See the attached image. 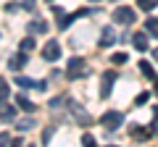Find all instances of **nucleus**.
<instances>
[{
	"label": "nucleus",
	"mask_w": 158,
	"mask_h": 147,
	"mask_svg": "<svg viewBox=\"0 0 158 147\" xmlns=\"http://www.w3.org/2000/svg\"><path fill=\"white\" fill-rule=\"evenodd\" d=\"M48 3H53V0H48Z\"/></svg>",
	"instance_id": "33"
},
{
	"label": "nucleus",
	"mask_w": 158,
	"mask_h": 147,
	"mask_svg": "<svg viewBox=\"0 0 158 147\" xmlns=\"http://www.w3.org/2000/svg\"><path fill=\"white\" fill-rule=\"evenodd\" d=\"M32 126H34L32 118H24V121H19V124H16V129H19V131H29Z\"/></svg>",
	"instance_id": "22"
},
{
	"label": "nucleus",
	"mask_w": 158,
	"mask_h": 147,
	"mask_svg": "<svg viewBox=\"0 0 158 147\" xmlns=\"http://www.w3.org/2000/svg\"><path fill=\"white\" fill-rule=\"evenodd\" d=\"M82 145H85V147H98V142H95L92 134H85V137H82Z\"/></svg>",
	"instance_id": "23"
},
{
	"label": "nucleus",
	"mask_w": 158,
	"mask_h": 147,
	"mask_svg": "<svg viewBox=\"0 0 158 147\" xmlns=\"http://www.w3.org/2000/svg\"><path fill=\"white\" fill-rule=\"evenodd\" d=\"M0 147H11V137L8 134H0Z\"/></svg>",
	"instance_id": "26"
},
{
	"label": "nucleus",
	"mask_w": 158,
	"mask_h": 147,
	"mask_svg": "<svg viewBox=\"0 0 158 147\" xmlns=\"http://www.w3.org/2000/svg\"><path fill=\"white\" fill-rule=\"evenodd\" d=\"M153 87H156V92H158V76H153Z\"/></svg>",
	"instance_id": "30"
},
{
	"label": "nucleus",
	"mask_w": 158,
	"mask_h": 147,
	"mask_svg": "<svg viewBox=\"0 0 158 147\" xmlns=\"http://www.w3.org/2000/svg\"><path fill=\"white\" fill-rule=\"evenodd\" d=\"M16 102H19V108H21V110H27V113H32V110H34V102L29 100V97H24V95H19Z\"/></svg>",
	"instance_id": "12"
},
{
	"label": "nucleus",
	"mask_w": 158,
	"mask_h": 147,
	"mask_svg": "<svg viewBox=\"0 0 158 147\" xmlns=\"http://www.w3.org/2000/svg\"><path fill=\"white\" fill-rule=\"evenodd\" d=\"M145 29H148V34L158 37V18H148V21H145Z\"/></svg>",
	"instance_id": "14"
},
{
	"label": "nucleus",
	"mask_w": 158,
	"mask_h": 147,
	"mask_svg": "<svg viewBox=\"0 0 158 147\" xmlns=\"http://www.w3.org/2000/svg\"><path fill=\"white\" fill-rule=\"evenodd\" d=\"M69 110H71V116H77L79 126H90V124H92L90 113H87V110H85L82 105H79V102H69Z\"/></svg>",
	"instance_id": "4"
},
{
	"label": "nucleus",
	"mask_w": 158,
	"mask_h": 147,
	"mask_svg": "<svg viewBox=\"0 0 158 147\" xmlns=\"http://www.w3.org/2000/svg\"><path fill=\"white\" fill-rule=\"evenodd\" d=\"M100 124L106 126L108 131H113V129H118V126L124 124V113H118V110H108V113L100 116Z\"/></svg>",
	"instance_id": "2"
},
{
	"label": "nucleus",
	"mask_w": 158,
	"mask_h": 147,
	"mask_svg": "<svg viewBox=\"0 0 158 147\" xmlns=\"http://www.w3.org/2000/svg\"><path fill=\"white\" fill-rule=\"evenodd\" d=\"M34 47H37V42H34V37H27V40H21V53H32Z\"/></svg>",
	"instance_id": "16"
},
{
	"label": "nucleus",
	"mask_w": 158,
	"mask_h": 147,
	"mask_svg": "<svg viewBox=\"0 0 158 147\" xmlns=\"http://www.w3.org/2000/svg\"><path fill=\"white\" fill-rule=\"evenodd\" d=\"M42 58H45V61H58V58H61V45H58L56 40H50L45 45V50H42Z\"/></svg>",
	"instance_id": "5"
},
{
	"label": "nucleus",
	"mask_w": 158,
	"mask_h": 147,
	"mask_svg": "<svg viewBox=\"0 0 158 147\" xmlns=\"http://www.w3.org/2000/svg\"><path fill=\"white\" fill-rule=\"evenodd\" d=\"M113 21L121 24V26H129V24L135 21V11H132L129 6H118L116 11H113Z\"/></svg>",
	"instance_id": "3"
},
{
	"label": "nucleus",
	"mask_w": 158,
	"mask_h": 147,
	"mask_svg": "<svg viewBox=\"0 0 158 147\" xmlns=\"http://www.w3.org/2000/svg\"><path fill=\"white\" fill-rule=\"evenodd\" d=\"M156 6H158V0H137V8H142V11H153Z\"/></svg>",
	"instance_id": "19"
},
{
	"label": "nucleus",
	"mask_w": 158,
	"mask_h": 147,
	"mask_svg": "<svg viewBox=\"0 0 158 147\" xmlns=\"http://www.w3.org/2000/svg\"><path fill=\"white\" fill-rule=\"evenodd\" d=\"M8 95H11V89H8V81H6V79H0V105L8 100Z\"/></svg>",
	"instance_id": "15"
},
{
	"label": "nucleus",
	"mask_w": 158,
	"mask_h": 147,
	"mask_svg": "<svg viewBox=\"0 0 158 147\" xmlns=\"http://www.w3.org/2000/svg\"><path fill=\"white\" fill-rule=\"evenodd\" d=\"M11 147H34V145H29V142H24V139H13Z\"/></svg>",
	"instance_id": "25"
},
{
	"label": "nucleus",
	"mask_w": 158,
	"mask_h": 147,
	"mask_svg": "<svg viewBox=\"0 0 158 147\" xmlns=\"http://www.w3.org/2000/svg\"><path fill=\"white\" fill-rule=\"evenodd\" d=\"M50 137H53V129H45V134H42V142H48Z\"/></svg>",
	"instance_id": "29"
},
{
	"label": "nucleus",
	"mask_w": 158,
	"mask_h": 147,
	"mask_svg": "<svg viewBox=\"0 0 158 147\" xmlns=\"http://www.w3.org/2000/svg\"><path fill=\"white\" fill-rule=\"evenodd\" d=\"M132 137H137V139H148V137H150V131H148V129H140V126H135V129H132Z\"/></svg>",
	"instance_id": "20"
},
{
	"label": "nucleus",
	"mask_w": 158,
	"mask_h": 147,
	"mask_svg": "<svg viewBox=\"0 0 158 147\" xmlns=\"http://www.w3.org/2000/svg\"><path fill=\"white\" fill-rule=\"evenodd\" d=\"M140 71L145 74L148 79H153V76H156V71H153V66H150V63H148V61H140Z\"/></svg>",
	"instance_id": "18"
},
{
	"label": "nucleus",
	"mask_w": 158,
	"mask_h": 147,
	"mask_svg": "<svg viewBox=\"0 0 158 147\" xmlns=\"http://www.w3.org/2000/svg\"><path fill=\"white\" fill-rule=\"evenodd\" d=\"M148 100H150V95H148V92H140V95H137V100H135V102H137V105H145Z\"/></svg>",
	"instance_id": "24"
},
{
	"label": "nucleus",
	"mask_w": 158,
	"mask_h": 147,
	"mask_svg": "<svg viewBox=\"0 0 158 147\" xmlns=\"http://www.w3.org/2000/svg\"><path fill=\"white\" fill-rule=\"evenodd\" d=\"M27 61H29V53H19V55H13L11 61H8V68H11V71H21V68L27 66Z\"/></svg>",
	"instance_id": "7"
},
{
	"label": "nucleus",
	"mask_w": 158,
	"mask_h": 147,
	"mask_svg": "<svg viewBox=\"0 0 158 147\" xmlns=\"http://www.w3.org/2000/svg\"><path fill=\"white\" fill-rule=\"evenodd\" d=\"M21 6L27 8V11H34V0H21Z\"/></svg>",
	"instance_id": "27"
},
{
	"label": "nucleus",
	"mask_w": 158,
	"mask_h": 147,
	"mask_svg": "<svg viewBox=\"0 0 158 147\" xmlns=\"http://www.w3.org/2000/svg\"><path fill=\"white\" fill-rule=\"evenodd\" d=\"M48 32V21H42V18H37V21L29 24V34H42Z\"/></svg>",
	"instance_id": "11"
},
{
	"label": "nucleus",
	"mask_w": 158,
	"mask_h": 147,
	"mask_svg": "<svg viewBox=\"0 0 158 147\" xmlns=\"http://www.w3.org/2000/svg\"><path fill=\"white\" fill-rule=\"evenodd\" d=\"M132 45H135V47H137V50H140V53H145V50H148V37H145V34H142V32L132 34Z\"/></svg>",
	"instance_id": "8"
},
{
	"label": "nucleus",
	"mask_w": 158,
	"mask_h": 147,
	"mask_svg": "<svg viewBox=\"0 0 158 147\" xmlns=\"http://www.w3.org/2000/svg\"><path fill=\"white\" fill-rule=\"evenodd\" d=\"M113 42H116V32H113V26H106V29H103V40H100V45H103V47H111Z\"/></svg>",
	"instance_id": "9"
},
{
	"label": "nucleus",
	"mask_w": 158,
	"mask_h": 147,
	"mask_svg": "<svg viewBox=\"0 0 158 147\" xmlns=\"http://www.w3.org/2000/svg\"><path fill=\"white\" fill-rule=\"evenodd\" d=\"M74 18H77V16H74V13H63V16H61V21H58V26H61V29H66L69 24L74 21Z\"/></svg>",
	"instance_id": "21"
},
{
	"label": "nucleus",
	"mask_w": 158,
	"mask_h": 147,
	"mask_svg": "<svg viewBox=\"0 0 158 147\" xmlns=\"http://www.w3.org/2000/svg\"><path fill=\"white\" fill-rule=\"evenodd\" d=\"M61 102H63V97H56V100L50 102V108H61Z\"/></svg>",
	"instance_id": "28"
},
{
	"label": "nucleus",
	"mask_w": 158,
	"mask_h": 147,
	"mask_svg": "<svg viewBox=\"0 0 158 147\" xmlns=\"http://www.w3.org/2000/svg\"><path fill=\"white\" fill-rule=\"evenodd\" d=\"M153 58H156V61H158V47H156V50H153Z\"/></svg>",
	"instance_id": "31"
},
{
	"label": "nucleus",
	"mask_w": 158,
	"mask_h": 147,
	"mask_svg": "<svg viewBox=\"0 0 158 147\" xmlns=\"http://www.w3.org/2000/svg\"><path fill=\"white\" fill-rule=\"evenodd\" d=\"M127 61H129L127 53H113V55H111V63H113V66H124Z\"/></svg>",
	"instance_id": "17"
},
{
	"label": "nucleus",
	"mask_w": 158,
	"mask_h": 147,
	"mask_svg": "<svg viewBox=\"0 0 158 147\" xmlns=\"http://www.w3.org/2000/svg\"><path fill=\"white\" fill-rule=\"evenodd\" d=\"M16 87H19V89H29V87H37V81L29 79V76H19V79H16Z\"/></svg>",
	"instance_id": "13"
},
{
	"label": "nucleus",
	"mask_w": 158,
	"mask_h": 147,
	"mask_svg": "<svg viewBox=\"0 0 158 147\" xmlns=\"http://www.w3.org/2000/svg\"><path fill=\"white\" fill-rule=\"evenodd\" d=\"M90 74V68H87V63L82 61V58H71L66 66V76L69 79H82V76H87Z\"/></svg>",
	"instance_id": "1"
},
{
	"label": "nucleus",
	"mask_w": 158,
	"mask_h": 147,
	"mask_svg": "<svg viewBox=\"0 0 158 147\" xmlns=\"http://www.w3.org/2000/svg\"><path fill=\"white\" fill-rule=\"evenodd\" d=\"M108 147H116V145H108Z\"/></svg>",
	"instance_id": "32"
},
{
	"label": "nucleus",
	"mask_w": 158,
	"mask_h": 147,
	"mask_svg": "<svg viewBox=\"0 0 158 147\" xmlns=\"http://www.w3.org/2000/svg\"><path fill=\"white\" fill-rule=\"evenodd\" d=\"M92 3H95V0H92Z\"/></svg>",
	"instance_id": "34"
},
{
	"label": "nucleus",
	"mask_w": 158,
	"mask_h": 147,
	"mask_svg": "<svg viewBox=\"0 0 158 147\" xmlns=\"http://www.w3.org/2000/svg\"><path fill=\"white\" fill-rule=\"evenodd\" d=\"M16 118V108H11V105H0V121H13Z\"/></svg>",
	"instance_id": "10"
},
{
	"label": "nucleus",
	"mask_w": 158,
	"mask_h": 147,
	"mask_svg": "<svg viewBox=\"0 0 158 147\" xmlns=\"http://www.w3.org/2000/svg\"><path fill=\"white\" fill-rule=\"evenodd\" d=\"M113 81H116V71H106V74H103V87H100V97H103V100L111 95Z\"/></svg>",
	"instance_id": "6"
}]
</instances>
